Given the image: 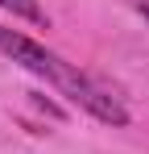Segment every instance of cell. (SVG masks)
<instances>
[{
	"label": "cell",
	"instance_id": "2",
	"mask_svg": "<svg viewBox=\"0 0 149 154\" xmlns=\"http://www.w3.org/2000/svg\"><path fill=\"white\" fill-rule=\"evenodd\" d=\"M0 8H8L13 17H25V21H33V25H46V13H42L37 0H0Z\"/></svg>",
	"mask_w": 149,
	"mask_h": 154
},
{
	"label": "cell",
	"instance_id": "3",
	"mask_svg": "<svg viewBox=\"0 0 149 154\" xmlns=\"http://www.w3.org/2000/svg\"><path fill=\"white\" fill-rule=\"evenodd\" d=\"M33 104H37V108H46V117H54V121H62V117H66V112H62L54 100H46V96H33Z\"/></svg>",
	"mask_w": 149,
	"mask_h": 154
},
{
	"label": "cell",
	"instance_id": "4",
	"mask_svg": "<svg viewBox=\"0 0 149 154\" xmlns=\"http://www.w3.org/2000/svg\"><path fill=\"white\" fill-rule=\"evenodd\" d=\"M133 8H137V13H141V17L149 21V0H133Z\"/></svg>",
	"mask_w": 149,
	"mask_h": 154
},
{
	"label": "cell",
	"instance_id": "1",
	"mask_svg": "<svg viewBox=\"0 0 149 154\" xmlns=\"http://www.w3.org/2000/svg\"><path fill=\"white\" fill-rule=\"evenodd\" d=\"M0 50L8 54L13 63H21L25 71H33V75L46 79V83H54L66 100H74L83 112H91L95 121H104V125H112V129L128 125V108H124L112 92H104L99 83H91L79 67L62 63V58H58L54 50H46L42 42H33V38H25V33H17V29L0 25Z\"/></svg>",
	"mask_w": 149,
	"mask_h": 154
}]
</instances>
